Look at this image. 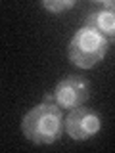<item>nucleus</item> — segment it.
<instances>
[{
	"label": "nucleus",
	"instance_id": "nucleus-1",
	"mask_svg": "<svg viewBox=\"0 0 115 153\" xmlns=\"http://www.w3.org/2000/svg\"><path fill=\"white\" fill-rule=\"evenodd\" d=\"M65 123L61 117V107L54 102V96L46 94L38 105L23 115L21 130L29 142L37 146H50L58 142L63 134Z\"/></svg>",
	"mask_w": 115,
	"mask_h": 153
},
{
	"label": "nucleus",
	"instance_id": "nucleus-2",
	"mask_svg": "<svg viewBox=\"0 0 115 153\" xmlns=\"http://www.w3.org/2000/svg\"><path fill=\"white\" fill-rule=\"evenodd\" d=\"M109 48V38H105L100 31L90 25H83L75 31L67 44L69 61L81 69H92L96 63L105 57Z\"/></svg>",
	"mask_w": 115,
	"mask_h": 153
},
{
	"label": "nucleus",
	"instance_id": "nucleus-3",
	"mask_svg": "<svg viewBox=\"0 0 115 153\" xmlns=\"http://www.w3.org/2000/svg\"><path fill=\"white\" fill-rule=\"evenodd\" d=\"M54 102L60 105V107L65 109H77L81 105H84L90 98V84L88 80H84L83 76L77 75H69L65 79H61L60 82L56 84L54 92Z\"/></svg>",
	"mask_w": 115,
	"mask_h": 153
},
{
	"label": "nucleus",
	"instance_id": "nucleus-4",
	"mask_svg": "<svg viewBox=\"0 0 115 153\" xmlns=\"http://www.w3.org/2000/svg\"><path fill=\"white\" fill-rule=\"evenodd\" d=\"M100 128H102V117L94 109H88L84 105L71 109L65 119V132L75 142H83L96 136Z\"/></svg>",
	"mask_w": 115,
	"mask_h": 153
},
{
	"label": "nucleus",
	"instance_id": "nucleus-5",
	"mask_svg": "<svg viewBox=\"0 0 115 153\" xmlns=\"http://www.w3.org/2000/svg\"><path fill=\"white\" fill-rule=\"evenodd\" d=\"M84 25L94 27L105 38H115V0H104L88 12Z\"/></svg>",
	"mask_w": 115,
	"mask_h": 153
},
{
	"label": "nucleus",
	"instance_id": "nucleus-6",
	"mask_svg": "<svg viewBox=\"0 0 115 153\" xmlns=\"http://www.w3.org/2000/svg\"><path fill=\"white\" fill-rule=\"evenodd\" d=\"M75 4V0H42V8H46L52 13H61L65 10H71Z\"/></svg>",
	"mask_w": 115,
	"mask_h": 153
}]
</instances>
